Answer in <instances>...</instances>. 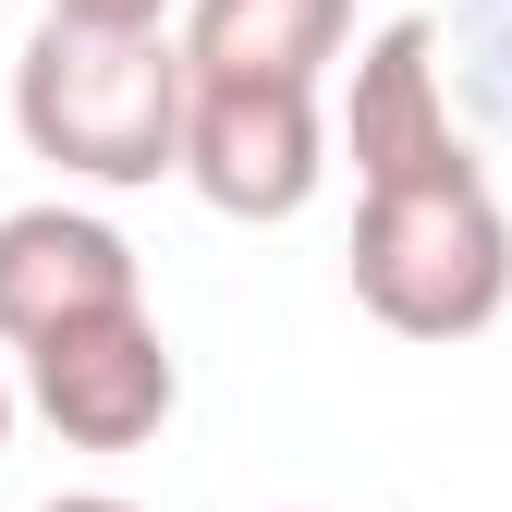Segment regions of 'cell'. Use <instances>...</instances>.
I'll use <instances>...</instances> for the list:
<instances>
[{
	"label": "cell",
	"mask_w": 512,
	"mask_h": 512,
	"mask_svg": "<svg viewBox=\"0 0 512 512\" xmlns=\"http://www.w3.org/2000/svg\"><path fill=\"white\" fill-rule=\"evenodd\" d=\"M110 305H147L135 293V244H122L110 220L86 208H13L0 220V342H49V330H74V317H110Z\"/></svg>",
	"instance_id": "obj_6"
},
{
	"label": "cell",
	"mask_w": 512,
	"mask_h": 512,
	"mask_svg": "<svg viewBox=\"0 0 512 512\" xmlns=\"http://www.w3.org/2000/svg\"><path fill=\"white\" fill-rule=\"evenodd\" d=\"M342 147H354V183L464 171V135H452V61H439V25H427V13H391V25L354 49Z\"/></svg>",
	"instance_id": "obj_5"
},
{
	"label": "cell",
	"mask_w": 512,
	"mask_h": 512,
	"mask_svg": "<svg viewBox=\"0 0 512 512\" xmlns=\"http://www.w3.org/2000/svg\"><path fill=\"white\" fill-rule=\"evenodd\" d=\"M354 37V0H183V61L220 86H317Z\"/></svg>",
	"instance_id": "obj_7"
},
{
	"label": "cell",
	"mask_w": 512,
	"mask_h": 512,
	"mask_svg": "<svg viewBox=\"0 0 512 512\" xmlns=\"http://www.w3.org/2000/svg\"><path fill=\"white\" fill-rule=\"evenodd\" d=\"M49 13H74V25H171V0H49Z\"/></svg>",
	"instance_id": "obj_9"
},
{
	"label": "cell",
	"mask_w": 512,
	"mask_h": 512,
	"mask_svg": "<svg viewBox=\"0 0 512 512\" xmlns=\"http://www.w3.org/2000/svg\"><path fill=\"white\" fill-rule=\"evenodd\" d=\"M37 512H135V500H110V488H74V500H37Z\"/></svg>",
	"instance_id": "obj_10"
},
{
	"label": "cell",
	"mask_w": 512,
	"mask_h": 512,
	"mask_svg": "<svg viewBox=\"0 0 512 512\" xmlns=\"http://www.w3.org/2000/svg\"><path fill=\"white\" fill-rule=\"evenodd\" d=\"M439 61H452L464 110L512 147V0H452V25H439Z\"/></svg>",
	"instance_id": "obj_8"
},
{
	"label": "cell",
	"mask_w": 512,
	"mask_h": 512,
	"mask_svg": "<svg viewBox=\"0 0 512 512\" xmlns=\"http://www.w3.org/2000/svg\"><path fill=\"white\" fill-rule=\"evenodd\" d=\"M25 403L74 452H147L171 427V403H183V366H171L147 305H110V317H74V330L25 342Z\"/></svg>",
	"instance_id": "obj_3"
},
{
	"label": "cell",
	"mask_w": 512,
	"mask_h": 512,
	"mask_svg": "<svg viewBox=\"0 0 512 512\" xmlns=\"http://www.w3.org/2000/svg\"><path fill=\"white\" fill-rule=\"evenodd\" d=\"M183 110H196V61L171 25H74L49 13L13 61V122L49 171L74 183H159L183 171Z\"/></svg>",
	"instance_id": "obj_1"
},
{
	"label": "cell",
	"mask_w": 512,
	"mask_h": 512,
	"mask_svg": "<svg viewBox=\"0 0 512 512\" xmlns=\"http://www.w3.org/2000/svg\"><path fill=\"white\" fill-rule=\"evenodd\" d=\"M0 452H13V378H0Z\"/></svg>",
	"instance_id": "obj_11"
},
{
	"label": "cell",
	"mask_w": 512,
	"mask_h": 512,
	"mask_svg": "<svg viewBox=\"0 0 512 512\" xmlns=\"http://www.w3.org/2000/svg\"><path fill=\"white\" fill-rule=\"evenodd\" d=\"M354 305L403 342H476L512 305V220L488 171H427V183H366L354 208Z\"/></svg>",
	"instance_id": "obj_2"
},
{
	"label": "cell",
	"mask_w": 512,
	"mask_h": 512,
	"mask_svg": "<svg viewBox=\"0 0 512 512\" xmlns=\"http://www.w3.org/2000/svg\"><path fill=\"white\" fill-rule=\"evenodd\" d=\"M183 183H196L220 220H293L317 183H330L317 86H220V74H196V110H183Z\"/></svg>",
	"instance_id": "obj_4"
}]
</instances>
